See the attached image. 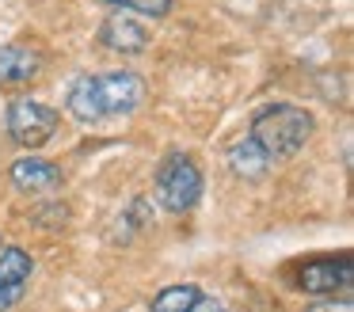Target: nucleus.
Wrapping results in <instances>:
<instances>
[{
  "label": "nucleus",
  "instance_id": "39448f33",
  "mask_svg": "<svg viewBox=\"0 0 354 312\" xmlns=\"http://www.w3.org/2000/svg\"><path fill=\"white\" fill-rule=\"evenodd\" d=\"M95 88H100L103 114H130L145 99V80L138 73H130V68H115V73L95 76Z\"/></svg>",
  "mask_w": 354,
  "mask_h": 312
},
{
  "label": "nucleus",
  "instance_id": "423d86ee",
  "mask_svg": "<svg viewBox=\"0 0 354 312\" xmlns=\"http://www.w3.org/2000/svg\"><path fill=\"white\" fill-rule=\"evenodd\" d=\"M35 263L24 248H0V312H12L31 286Z\"/></svg>",
  "mask_w": 354,
  "mask_h": 312
},
{
  "label": "nucleus",
  "instance_id": "0eeeda50",
  "mask_svg": "<svg viewBox=\"0 0 354 312\" xmlns=\"http://www.w3.org/2000/svg\"><path fill=\"white\" fill-rule=\"evenodd\" d=\"M42 73V53L27 42L0 46V88H24Z\"/></svg>",
  "mask_w": 354,
  "mask_h": 312
},
{
  "label": "nucleus",
  "instance_id": "f8f14e48",
  "mask_svg": "<svg viewBox=\"0 0 354 312\" xmlns=\"http://www.w3.org/2000/svg\"><path fill=\"white\" fill-rule=\"evenodd\" d=\"M202 297L198 286H168L153 297V312H187Z\"/></svg>",
  "mask_w": 354,
  "mask_h": 312
},
{
  "label": "nucleus",
  "instance_id": "6e6552de",
  "mask_svg": "<svg viewBox=\"0 0 354 312\" xmlns=\"http://www.w3.org/2000/svg\"><path fill=\"white\" fill-rule=\"evenodd\" d=\"M12 183H16V190H24V194H54V190H62L65 175H62V167L50 164V160L27 156V160H16V164H12Z\"/></svg>",
  "mask_w": 354,
  "mask_h": 312
},
{
  "label": "nucleus",
  "instance_id": "f03ea898",
  "mask_svg": "<svg viewBox=\"0 0 354 312\" xmlns=\"http://www.w3.org/2000/svg\"><path fill=\"white\" fill-rule=\"evenodd\" d=\"M202 167L187 152H168L156 167V194H160L164 210L171 213H191L202 198Z\"/></svg>",
  "mask_w": 354,
  "mask_h": 312
},
{
  "label": "nucleus",
  "instance_id": "4468645a",
  "mask_svg": "<svg viewBox=\"0 0 354 312\" xmlns=\"http://www.w3.org/2000/svg\"><path fill=\"white\" fill-rule=\"evenodd\" d=\"M308 312H354V304H351V293H331V297H324V301H316V304H308Z\"/></svg>",
  "mask_w": 354,
  "mask_h": 312
},
{
  "label": "nucleus",
  "instance_id": "f257e3e1",
  "mask_svg": "<svg viewBox=\"0 0 354 312\" xmlns=\"http://www.w3.org/2000/svg\"><path fill=\"white\" fill-rule=\"evenodd\" d=\"M316 129V118L297 103H270L263 107L259 114L248 126V141L263 152V156L274 164V160H286L293 152H301L308 145Z\"/></svg>",
  "mask_w": 354,
  "mask_h": 312
},
{
  "label": "nucleus",
  "instance_id": "ddd939ff",
  "mask_svg": "<svg viewBox=\"0 0 354 312\" xmlns=\"http://www.w3.org/2000/svg\"><path fill=\"white\" fill-rule=\"evenodd\" d=\"M111 4H122V8H130V12H141V15L160 19V15L171 12V4H176V0H111Z\"/></svg>",
  "mask_w": 354,
  "mask_h": 312
},
{
  "label": "nucleus",
  "instance_id": "2eb2a0df",
  "mask_svg": "<svg viewBox=\"0 0 354 312\" xmlns=\"http://www.w3.org/2000/svg\"><path fill=\"white\" fill-rule=\"evenodd\" d=\"M187 312H229V309H225V304L217 301V297H206V293H202V297H198V301H194Z\"/></svg>",
  "mask_w": 354,
  "mask_h": 312
},
{
  "label": "nucleus",
  "instance_id": "20e7f679",
  "mask_svg": "<svg viewBox=\"0 0 354 312\" xmlns=\"http://www.w3.org/2000/svg\"><path fill=\"white\" fill-rule=\"evenodd\" d=\"M351 255H324V259H308L305 266L297 270V286L313 297H331V293H343L351 289Z\"/></svg>",
  "mask_w": 354,
  "mask_h": 312
},
{
  "label": "nucleus",
  "instance_id": "7ed1b4c3",
  "mask_svg": "<svg viewBox=\"0 0 354 312\" xmlns=\"http://www.w3.org/2000/svg\"><path fill=\"white\" fill-rule=\"evenodd\" d=\"M8 137L19 145V149H42V145L50 141V137L57 134V126H62V118H57L54 107L39 103V99H16V103L8 107Z\"/></svg>",
  "mask_w": 354,
  "mask_h": 312
},
{
  "label": "nucleus",
  "instance_id": "9d476101",
  "mask_svg": "<svg viewBox=\"0 0 354 312\" xmlns=\"http://www.w3.org/2000/svg\"><path fill=\"white\" fill-rule=\"evenodd\" d=\"M69 114L77 122H100V118H107L103 114V103H100V88H95V76H80V80H73V88H69Z\"/></svg>",
  "mask_w": 354,
  "mask_h": 312
},
{
  "label": "nucleus",
  "instance_id": "1a4fd4ad",
  "mask_svg": "<svg viewBox=\"0 0 354 312\" xmlns=\"http://www.w3.org/2000/svg\"><path fill=\"white\" fill-rule=\"evenodd\" d=\"M100 42L107 46V50H115V53H141L149 46V30L141 27L130 12H115V15L103 19Z\"/></svg>",
  "mask_w": 354,
  "mask_h": 312
},
{
  "label": "nucleus",
  "instance_id": "9b49d317",
  "mask_svg": "<svg viewBox=\"0 0 354 312\" xmlns=\"http://www.w3.org/2000/svg\"><path fill=\"white\" fill-rule=\"evenodd\" d=\"M229 167H232V175H240V179H263L267 167H270V160L244 137V141H236L229 149Z\"/></svg>",
  "mask_w": 354,
  "mask_h": 312
}]
</instances>
